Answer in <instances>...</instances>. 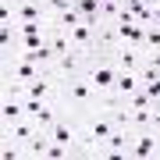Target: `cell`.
<instances>
[{"mask_svg": "<svg viewBox=\"0 0 160 160\" xmlns=\"http://www.w3.org/2000/svg\"><path fill=\"white\" fill-rule=\"evenodd\" d=\"M82 22V11H78V7H68V11H61V14H50V25H53V29H75V25H78Z\"/></svg>", "mask_w": 160, "mask_h": 160, "instance_id": "obj_18", "label": "cell"}, {"mask_svg": "<svg viewBox=\"0 0 160 160\" xmlns=\"http://www.w3.org/2000/svg\"><path fill=\"white\" fill-rule=\"evenodd\" d=\"M128 146H132V128L118 125L110 132V139L96 149V157H107V160H128Z\"/></svg>", "mask_w": 160, "mask_h": 160, "instance_id": "obj_8", "label": "cell"}, {"mask_svg": "<svg viewBox=\"0 0 160 160\" xmlns=\"http://www.w3.org/2000/svg\"><path fill=\"white\" fill-rule=\"evenodd\" d=\"M71 46L75 50H82V53H89V57H96V25H89L86 18H82L78 25L71 29Z\"/></svg>", "mask_w": 160, "mask_h": 160, "instance_id": "obj_11", "label": "cell"}, {"mask_svg": "<svg viewBox=\"0 0 160 160\" xmlns=\"http://www.w3.org/2000/svg\"><path fill=\"white\" fill-rule=\"evenodd\" d=\"M128 160H160V125H149V128H135V132H132Z\"/></svg>", "mask_w": 160, "mask_h": 160, "instance_id": "obj_5", "label": "cell"}, {"mask_svg": "<svg viewBox=\"0 0 160 160\" xmlns=\"http://www.w3.org/2000/svg\"><path fill=\"white\" fill-rule=\"evenodd\" d=\"M57 100H61V110L68 118H82V114H89V110L100 103V92L89 86L86 75H78V78H71V82L61 86V96Z\"/></svg>", "mask_w": 160, "mask_h": 160, "instance_id": "obj_2", "label": "cell"}, {"mask_svg": "<svg viewBox=\"0 0 160 160\" xmlns=\"http://www.w3.org/2000/svg\"><path fill=\"white\" fill-rule=\"evenodd\" d=\"M86 64H89V53L82 50H71V53H61V57H53L46 64V71H50V78H57L61 86L71 78H78V75H86Z\"/></svg>", "mask_w": 160, "mask_h": 160, "instance_id": "obj_6", "label": "cell"}, {"mask_svg": "<svg viewBox=\"0 0 160 160\" xmlns=\"http://www.w3.org/2000/svg\"><path fill=\"white\" fill-rule=\"evenodd\" d=\"M114 46H118L114 22H100V25H96V50H100V53H110Z\"/></svg>", "mask_w": 160, "mask_h": 160, "instance_id": "obj_17", "label": "cell"}, {"mask_svg": "<svg viewBox=\"0 0 160 160\" xmlns=\"http://www.w3.org/2000/svg\"><path fill=\"white\" fill-rule=\"evenodd\" d=\"M75 7L82 11V18H86L89 25H100L103 18H100V0H75Z\"/></svg>", "mask_w": 160, "mask_h": 160, "instance_id": "obj_20", "label": "cell"}, {"mask_svg": "<svg viewBox=\"0 0 160 160\" xmlns=\"http://www.w3.org/2000/svg\"><path fill=\"white\" fill-rule=\"evenodd\" d=\"M153 25H160V4L153 7Z\"/></svg>", "mask_w": 160, "mask_h": 160, "instance_id": "obj_26", "label": "cell"}, {"mask_svg": "<svg viewBox=\"0 0 160 160\" xmlns=\"http://www.w3.org/2000/svg\"><path fill=\"white\" fill-rule=\"evenodd\" d=\"M25 96H32V100H57L61 96V82L50 78V71H46V75H39L36 82L25 86Z\"/></svg>", "mask_w": 160, "mask_h": 160, "instance_id": "obj_14", "label": "cell"}, {"mask_svg": "<svg viewBox=\"0 0 160 160\" xmlns=\"http://www.w3.org/2000/svg\"><path fill=\"white\" fill-rule=\"evenodd\" d=\"M153 110H157V114H160V100H157V103H153Z\"/></svg>", "mask_w": 160, "mask_h": 160, "instance_id": "obj_28", "label": "cell"}, {"mask_svg": "<svg viewBox=\"0 0 160 160\" xmlns=\"http://www.w3.org/2000/svg\"><path fill=\"white\" fill-rule=\"evenodd\" d=\"M142 53H160V25H146V36H142Z\"/></svg>", "mask_w": 160, "mask_h": 160, "instance_id": "obj_21", "label": "cell"}, {"mask_svg": "<svg viewBox=\"0 0 160 160\" xmlns=\"http://www.w3.org/2000/svg\"><path fill=\"white\" fill-rule=\"evenodd\" d=\"M43 4H46V14H61L68 7H75V0H43Z\"/></svg>", "mask_w": 160, "mask_h": 160, "instance_id": "obj_24", "label": "cell"}, {"mask_svg": "<svg viewBox=\"0 0 160 160\" xmlns=\"http://www.w3.org/2000/svg\"><path fill=\"white\" fill-rule=\"evenodd\" d=\"M135 89H142V82H139V75L135 71H118V86H114V100L125 103Z\"/></svg>", "mask_w": 160, "mask_h": 160, "instance_id": "obj_16", "label": "cell"}, {"mask_svg": "<svg viewBox=\"0 0 160 160\" xmlns=\"http://www.w3.org/2000/svg\"><path fill=\"white\" fill-rule=\"evenodd\" d=\"M0 25H14V0H0Z\"/></svg>", "mask_w": 160, "mask_h": 160, "instance_id": "obj_23", "label": "cell"}, {"mask_svg": "<svg viewBox=\"0 0 160 160\" xmlns=\"http://www.w3.org/2000/svg\"><path fill=\"white\" fill-rule=\"evenodd\" d=\"M36 135H39V125H36L32 118H18L14 125H4V135H0V139H7V142H18V146H29Z\"/></svg>", "mask_w": 160, "mask_h": 160, "instance_id": "obj_10", "label": "cell"}, {"mask_svg": "<svg viewBox=\"0 0 160 160\" xmlns=\"http://www.w3.org/2000/svg\"><path fill=\"white\" fill-rule=\"evenodd\" d=\"M22 103H25V114L39 125V132H46L53 121L64 114V110H61V100H32V96H22Z\"/></svg>", "mask_w": 160, "mask_h": 160, "instance_id": "obj_7", "label": "cell"}, {"mask_svg": "<svg viewBox=\"0 0 160 160\" xmlns=\"http://www.w3.org/2000/svg\"><path fill=\"white\" fill-rule=\"evenodd\" d=\"M114 32H118V43H125V46H139V50H142L146 25L132 22V18H118V22H114Z\"/></svg>", "mask_w": 160, "mask_h": 160, "instance_id": "obj_13", "label": "cell"}, {"mask_svg": "<svg viewBox=\"0 0 160 160\" xmlns=\"http://www.w3.org/2000/svg\"><path fill=\"white\" fill-rule=\"evenodd\" d=\"M142 4H149V7H157V4H160V0H142Z\"/></svg>", "mask_w": 160, "mask_h": 160, "instance_id": "obj_27", "label": "cell"}, {"mask_svg": "<svg viewBox=\"0 0 160 160\" xmlns=\"http://www.w3.org/2000/svg\"><path fill=\"white\" fill-rule=\"evenodd\" d=\"M46 149H50V139H46V132H39V135L25 146V160H46Z\"/></svg>", "mask_w": 160, "mask_h": 160, "instance_id": "obj_19", "label": "cell"}, {"mask_svg": "<svg viewBox=\"0 0 160 160\" xmlns=\"http://www.w3.org/2000/svg\"><path fill=\"white\" fill-rule=\"evenodd\" d=\"M86 78H89V86L100 92V100H110V96H114V86H118V64H114V57H110V53L89 57Z\"/></svg>", "mask_w": 160, "mask_h": 160, "instance_id": "obj_3", "label": "cell"}, {"mask_svg": "<svg viewBox=\"0 0 160 160\" xmlns=\"http://www.w3.org/2000/svg\"><path fill=\"white\" fill-rule=\"evenodd\" d=\"M22 96H25V92H18V89H0V128H4V125H14L18 118H29Z\"/></svg>", "mask_w": 160, "mask_h": 160, "instance_id": "obj_9", "label": "cell"}, {"mask_svg": "<svg viewBox=\"0 0 160 160\" xmlns=\"http://www.w3.org/2000/svg\"><path fill=\"white\" fill-rule=\"evenodd\" d=\"M125 103H128V107H135V110H149V107H153V96H149L146 89H135Z\"/></svg>", "mask_w": 160, "mask_h": 160, "instance_id": "obj_22", "label": "cell"}, {"mask_svg": "<svg viewBox=\"0 0 160 160\" xmlns=\"http://www.w3.org/2000/svg\"><path fill=\"white\" fill-rule=\"evenodd\" d=\"M22 22H50L43 0H14V25Z\"/></svg>", "mask_w": 160, "mask_h": 160, "instance_id": "obj_12", "label": "cell"}, {"mask_svg": "<svg viewBox=\"0 0 160 160\" xmlns=\"http://www.w3.org/2000/svg\"><path fill=\"white\" fill-rule=\"evenodd\" d=\"M39 75H46L43 64H36V61H29V57H22V53H14V57L4 61V86H0V89H18V92H25V86L36 82Z\"/></svg>", "mask_w": 160, "mask_h": 160, "instance_id": "obj_4", "label": "cell"}, {"mask_svg": "<svg viewBox=\"0 0 160 160\" xmlns=\"http://www.w3.org/2000/svg\"><path fill=\"white\" fill-rule=\"evenodd\" d=\"M78 128H82V142H86V157H96V149L110 139V132L118 128V114L107 107H92L89 114L78 118Z\"/></svg>", "mask_w": 160, "mask_h": 160, "instance_id": "obj_1", "label": "cell"}, {"mask_svg": "<svg viewBox=\"0 0 160 160\" xmlns=\"http://www.w3.org/2000/svg\"><path fill=\"white\" fill-rule=\"evenodd\" d=\"M110 57H114L118 71H135L139 64H142V50H139V46H125V43H118L114 50H110Z\"/></svg>", "mask_w": 160, "mask_h": 160, "instance_id": "obj_15", "label": "cell"}, {"mask_svg": "<svg viewBox=\"0 0 160 160\" xmlns=\"http://www.w3.org/2000/svg\"><path fill=\"white\" fill-rule=\"evenodd\" d=\"M142 89H146L149 96H153V103H157V100H160V75H157V78H149V82H146Z\"/></svg>", "mask_w": 160, "mask_h": 160, "instance_id": "obj_25", "label": "cell"}]
</instances>
